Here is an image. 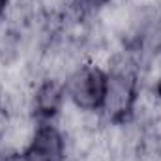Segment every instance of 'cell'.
<instances>
[{"label":"cell","mask_w":161,"mask_h":161,"mask_svg":"<svg viewBox=\"0 0 161 161\" xmlns=\"http://www.w3.org/2000/svg\"><path fill=\"white\" fill-rule=\"evenodd\" d=\"M19 156L23 161H69L71 135L60 122H36Z\"/></svg>","instance_id":"cell-3"},{"label":"cell","mask_w":161,"mask_h":161,"mask_svg":"<svg viewBox=\"0 0 161 161\" xmlns=\"http://www.w3.org/2000/svg\"><path fill=\"white\" fill-rule=\"evenodd\" d=\"M68 2L75 15H79L82 19H90V17H97L101 11L109 9L116 0H68Z\"/></svg>","instance_id":"cell-4"},{"label":"cell","mask_w":161,"mask_h":161,"mask_svg":"<svg viewBox=\"0 0 161 161\" xmlns=\"http://www.w3.org/2000/svg\"><path fill=\"white\" fill-rule=\"evenodd\" d=\"M15 8V0H0V26L6 25V21L11 17Z\"/></svg>","instance_id":"cell-5"},{"label":"cell","mask_w":161,"mask_h":161,"mask_svg":"<svg viewBox=\"0 0 161 161\" xmlns=\"http://www.w3.org/2000/svg\"><path fill=\"white\" fill-rule=\"evenodd\" d=\"M68 111L64 80L54 75H36L28 84L26 113L36 122H58Z\"/></svg>","instance_id":"cell-2"},{"label":"cell","mask_w":161,"mask_h":161,"mask_svg":"<svg viewBox=\"0 0 161 161\" xmlns=\"http://www.w3.org/2000/svg\"><path fill=\"white\" fill-rule=\"evenodd\" d=\"M68 107L88 118L99 120L107 92V66L97 58H84L64 75ZM101 122V120H99Z\"/></svg>","instance_id":"cell-1"}]
</instances>
